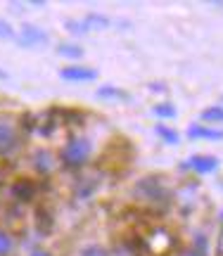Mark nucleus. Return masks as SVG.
<instances>
[{"mask_svg": "<svg viewBox=\"0 0 223 256\" xmlns=\"http://www.w3.org/2000/svg\"><path fill=\"white\" fill-rule=\"evenodd\" d=\"M98 98H121V92L116 90V88H110V86H107V88H100V90H98Z\"/></svg>", "mask_w": 223, "mask_h": 256, "instance_id": "f3484780", "label": "nucleus"}, {"mask_svg": "<svg viewBox=\"0 0 223 256\" xmlns=\"http://www.w3.org/2000/svg\"><path fill=\"white\" fill-rule=\"evenodd\" d=\"M60 55H64V57H81L84 55V50L78 46H72V43H62L60 46Z\"/></svg>", "mask_w": 223, "mask_h": 256, "instance_id": "9b49d317", "label": "nucleus"}, {"mask_svg": "<svg viewBox=\"0 0 223 256\" xmlns=\"http://www.w3.org/2000/svg\"><path fill=\"white\" fill-rule=\"evenodd\" d=\"M202 116H204L206 121H223V110L221 107H212V110H206Z\"/></svg>", "mask_w": 223, "mask_h": 256, "instance_id": "2eb2a0df", "label": "nucleus"}, {"mask_svg": "<svg viewBox=\"0 0 223 256\" xmlns=\"http://www.w3.org/2000/svg\"><path fill=\"white\" fill-rule=\"evenodd\" d=\"M116 256H136V252L130 247H121V249H116Z\"/></svg>", "mask_w": 223, "mask_h": 256, "instance_id": "6ab92c4d", "label": "nucleus"}, {"mask_svg": "<svg viewBox=\"0 0 223 256\" xmlns=\"http://www.w3.org/2000/svg\"><path fill=\"white\" fill-rule=\"evenodd\" d=\"M60 76L64 81H93L95 76V69H88V66H66L60 72Z\"/></svg>", "mask_w": 223, "mask_h": 256, "instance_id": "20e7f679", "label": "nucleus"}, {"mask_svg": "<svg viewBox=\"0 0 223 256\" xmlns=\"http://www.w3.org/2000/svg\"><path fill=\"white\" fill-rule=\"evenodd\" d=\"M34 164H36V168L40 171V174H50L52 166H55V162H52L50 152H38V154L34 156Z\"/></svg>", "mask_w": 223, "mask_h": 256, "instance_id": "6e6552de", "label": "nucleus"}, {"mask_svg": "<svg viewBox=\"0 0 223 256\" xmlns=\"http://www.w3.org/2000/svg\"><path fill=\"white\" fill-rule=\"evenodd\" d=\"M31 256H50V254H48L46 249H36V252H34V254H31Z\"/></svg>", "mask_w": 223, "mask_h": 256, "instance_id": "aec40b11", "label": "nucleus"}, {"mask_svg": "<svg viewBox=\"0 0 223 256\" xmlns=\"http://www.w3.org/2000/svg\"><path fill=\"white\" fill-rule=\"evenodd\" d=\"M19 145L17 128L12 124H0V154H12Z\"/></svg>", "mask_w": 223, "mask_h": 256, "instance_id": "f03ea898", "label": "nucleus"}, {"mask_svg": "<svg viewBox=\"0 0 223 256\" xmlns=\"http://www.w3.org/2000/svg\"><path fill=\"white\" fill-rule=\"evenodd\" d=\"M154 114L164 116V119H171V116H176V110H174L171 104H157V107H154Z\"/></svg>", "mask_w": 223, "mask_h": 256, "instance_id": "4468645a", "label": "nucleus"}, {"mask_svg": "<svg viewBox=\"0 0 223 256\" xmlns=\"http://www.w3.org/2000/svg\"><path fill=\"white\" fill-rule=\"evenodd\" d=\"M0 38H14V28L5 19H0Z\"/></svg>", "mask_w": 223, "mask_h": 256, "instance_id": "dca6fc26", "label": "nucleus"}, {"mask_svg": "<svg viewBox=\"0 0 223 256\" xmlns=\"http://www.w3.org/2000/svg\"><path fill=\"white\" fill-rule=\"evenodd\" d=\"M81 256H110V254H107L102 247H86Z\"/></svg>", "mask_w": 223, "mask_h": 256, "instance_id": "a211bd4d", "label": "nucleus"}, {"mask_svg": "<svg viewBox=\"0 0 223 256\" xmlns=\"http://www.w3.org/2000/svg\"><path fill=\"white\" fill-rule=\"evenodd\" d=\"M138 190H140V194H148L150 200H157V197H164V194H166L157 178H145V180L140 183Z\"/></svg>", "mask_w": 223, "mask_h": 256, "instance_id": "423d86ee", "label": "nucleus"}, {"mask_svg": "<svg viewBox=\"0 0 223 256\" xmlns=\"http://www.w3.org/2000/svg\"><path fill=\"white\" fill-rule=\"evenodd\" d=\"M84 24H86V28L90 31V28H100V26H107L110 22H107V19H104V17H100V14H86Z\"/></svg>", "mask_w": 223, "mask_h": 256, "instance_id": "9d476101", "label": "nucleus"}, {"mask_svg": "<svg viewBox=\"0 0 223 256\" xmlns=\"http://www.w3.org/2000/svg\"><path fill=\"white\" fill-rule=\"evenodd\" d=\"M157 136L164 138L166 142H178V133L176 130H171L168 126H157Z\"/></svg>", "mask_w": 223, "mask_h": 256, "instance_id": "f8f14e48", "label": "nucleus"}, {"mask_svg": "<svg viewBox=\"0 0 223 256\" xmlns=\"http://www.w3.org/2000/svg\"><path fill=\"white\" fill-rule=\"evenodd\" d=\"M188 164L192 166L195 171H200V174H212L216 166H218V159H216V156H202V154H197V156H192Z\"/></svg>", "mask_w": 223, "mask_h": 256, "instance_id": "39448f33", "label": "nucleus"}, {"mask_svg": "<svg viewBox=\"0 0 223 256\" xmlns=\"http://www.w3.org/2000/svg\"><path fill=\"white\" fill-rule=\"evenodd\" d=\"M188 136L195 138V140H223V130H214V128H204V126H192L188 130Z\"/></svg>", "mask_w": 223, "mask_h": 256, "instance_id": "0eeeda50", "label": "nucleus"}, {"mask_svg": "<svg viewBox=\"0 0 223 256\" xmlns=\"http://www.w3.org/2000/svg\"><path fill=\"white\" fill-rule=\"evenodd\" d=\"M48 36L46 31H40L38 26H34V24H24V28H22V36H19V46H40V43H46Z\"/></svg>", "mask_w": 223, "mask_h": 256, "instance_id": "7ed1b4c3", "label": "nucleus"}, {"mask_svg": "<svg viewBox=\"0 0 223 256\" xmlns=\"http://www.w3.org/2000/svg\"><path fill=\"white\" fill-rule=\"evenodd\" d=\"M12 249V238H10L5 230H0V256H5Z\"/></svg>", "mask_w": 223, "mask_h": 256, "instance_id": "ddd939ff", "label": "nucleus"}, {"mask_svg": "<svg viewBox=\"0 0 223 256\" xmlns=\"http://www.w3.org/2000/svg\"><path fill=\"white\" fill-rule=\"evenodd\" d=\"M90 154V142L86 140V138H74V140H69V145L64 147V152H62V159H64L69 166H81L88 159Z\"/></svg>", "mask_w": 223, "mask_h": 256, "instance_id": "f257e3e1", "label": "nucleus"}, {"mask_svg": "<svg viewBox=\"0 0 223 256\" xmlns=\"http://www.w3.org/2000/svg\"><path fill=\"white\" fill-rule=\"evenodd\" d=\"M180 256H197V254H195V252H183Z\"/></svg>", "mask_w": 223, "mask_h": 256, "instance_id": "412c9836", "label": "nucleus"}, {"mask_svg": "<svg viewBox=\"0 0 223 256\" xmlns=\"http://www.w3.org/2000/svg\"><path fill=\"white\" fill-rule=\"evenodd\" d=\"M34 185L28 183V180H19L17 185H14V194H17L19 200H31L34 197Z\"/></svg>", "mask_w": 223, "mask_h": 256, "instance_id": "1a4fd4ad", "label": "nucleus"}]
</instances>
